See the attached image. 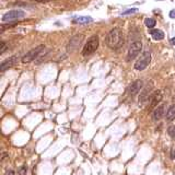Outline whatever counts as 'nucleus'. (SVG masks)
<instances>
[{
    "instance_id": "nucleus-6",
    "label": "nucleus",
    "mask_w": 175,
    "mask_h": 175,
    "mask_svg": "<svg viewBox=\"0 0 175 175\" xmlns=\"http://www.w3.org/2000/svg\"><path fill=\"white\" fill-rule=\"evenodd\" d=\"M141 48H142V43L140 41H137V42H134L131 45L129 46V49H128V55H127V60H132L137 57L139 53H140Z\"/></svg>"
},
{
    "instance_id": "nucleus-17",
    "label": "nucleus",
    "mask_w": 175,
    "mask_h": 175,
    "mask_svg": "<svg viewBox=\"0 0 175 175\" xmlns=\"http://www.w3.org/2000/svg\"><path fill=\"white\" fill-rule=\"evenodd\" d=\"M18 173H19V175H26V173H28V167H25V165L20 167L19 170H18Z\"/></svg>"
},
{
    "instance_id": "nucleus-2",
    "label": "nucleus",
    "mask_w": 175,
    "mask_h": 175,
    "mask_svg": "<svg viewBox=\"0 0 175 175\" xmlns=\"http://www.w3.org/2000/svg\"><path fill=\"white\" fill-rule=\"evenodd\" d=\"M98 47H99V37L96 35H93V36H91L89 38V41L84 45L83 49H82V55L83 56H89V55L93 54L98 49Z\"/></svg>"
},
{
    "instance_id": "nucleus-15",
    "label": "nucleus",
    "mask_w": 175,
    "mask_h": 175,
    "mask_svg": "<svg viewBox=\"0 0 175 175\" xmlns=\"http://www.w3.org/2000/svg\"><path fill=\"white\" fill-rule=\"evenodd\" d=\"M167 119L169 122H172L173 119H175V105H171L169 107L167 112Z\"/></svg>"
},
{
    "instance_id": "nucleus-20",
    "label": "nucleus",
    "mask_w": 175,
    "mask_h": 175,
    "mask_svg": "<svg viewBox=\"0 0 175 175\" xmlns=\"http://www.w3.org/2000/svg\"><path fill=\"white\" fill-rule=\"evenodd\" d=\"M169 134L175 139V127H171V128H170V129H169Z\"/></svg>"
},
{
    "instance_id": "nucleus-4",
    "label": "nucleus",
    "mask_w": 175,
    "mask_h": 175,
    "mask_svg": "<svg viewBox=\"0 0 175 175\" xmlns=\"http://www.w3.org/2000/svg\"><path fill=\"white\" fill-rule=\"evenodd\" d=\"M44 48H45V46L44 45H38L37 47H35V48H33L32 50H30L29 53H26L22 58V63H31V61L35 60V59H37V57L40 56L42 50H44Z\"/></svg>"
},
{
    "instance_id": "nucleus-19",
    "label": "nucleus",
    "mask_w": 175,
    "mask_h": 175,
    "mask_svg": "<svg viewBox=\"0 0 175 175\" xmlns=\"http://www.w3.org/2000/svg\"><path fill=\"white\" fill-rule=\"evenodd\" d=\"M7 50V44L5 43V42H1V54H3V53Z\"/></svg>"
},
{
    "instance_id": "nucleus-26",
    "label": "nucleus",
    "mask_w": 175,
    "mask_h": 175,
    "mask_svg": "<svg viewBox=\"0 0 175 175\" xmlns=\"http://www.w3.org/2000/svg\"><path fill=\"white\" fill-rule=\"evenodd\" d=\"M159 1H161V0H159Z\"/></svg>"
},
{
    "instance_id": "nucleus-10",
    "label": "nucleus",
    "mask_w": 175,
    "mask_h": 175,
    "mask_svg": "<svg viewBox=\"0 0 175 175\" xmlns=\"http://www.w3.org/2000/svg\"><path fill=\"white\" fill-rule=\"evenodd\" d=\"M17 60H18L17 56H12V57H10L9 59H7V60L2 61L1 66H0V71L5 72L6 70H8L9 68L13 67L15 65V63H17Z\"/></svg>"
},
{
    "instance_id": "nucleus-21",
    "label": "nucleus",
    "mask_w": 175,
    "mask_h": 175,
    "mask_svg": "<svg viewBox=\"0 0 175 175\" xmlns=\"http://www.w3.org/2000/svg\"><path fill=\"white\" fill-rule=\"evenodd\" d=\"M170 18L171 19H175V10H171L170 11Z\"/></svg>"
},
{
    "instance_id": "nucleus-3",
    "label": "nucleus",
    "mask_w": 175,
    "mask_h": 175,
    "mask_svg": "<svg viewBox=\"0 0 175 175\" xmlns=\"http://www.w3.org/2000/svg\"><path fill=\"white\" fill-rule=\"evenodd\" d=\"M150 61H151V54L149 52H144L141 54V56L137 59L135 63V69L138 71L144 70L147 67L149 66Z\"/></svg>"
},
{
    "instance_id": "nucleus-23",
    "label": "nucleus",
    "mask_w": 175,
    "mask_h": 175,
    "mask_svg": "<svg viewBox=\"0 0 175 175\" xmlns=\"http://www.w3.org/2000/svg\"><path fill=\"white\" fill-rule=\"evenodd\" d=\"M15 171H12V170H10V171H8L7 172V174L6 175H15Z\"/></svg>"
},
{
    "instance_id": "nucleus-5",
    "label": "nucleus",
    "mask_w": 175,
    "mask_h": 175,
    "mask_svg": "<svg viewBox=\"0 0 175 175\" xmlns=\"http://www.w3.org/2000/svg\"><path fill=\"white\" fill-rule=\"evenodd\" d=\"M83 40H84V36L82 34H77L75 35V36H72V37L69 40L68 44H67V50H68L69 53H72L75 52V50H77V49L80 47L81 44H82Z\"/></svg>"
},
{
    "instance_id": "nucleus-18",
    "label": "nucleus",
    "mask_w": 175,
    "mask_h": 175,
    "mask_svg": "<svg viewBox=\"0 0 175 175\" xmlns=\"http://www.w3.org/2000/svg\"><path fill=\"white\" fill-rule=\"evenodd\" d=\"M138 11L137 8H132V9H128V10H126V11H124L123 13H122V15H132V13H135V12Z\"/></svg>"
},
{
    "instance_id": "nucleus-11",
    "label": "nucleus",
    "mask_w": 175,
    "mask_h": 175,
    "mask_svg": "<svg viewBox=\"0 0 175 175\" xmlns=\"http://www.w3.org/2000/svg\"><path fill=\"white\" fill-rule=\"evenodd\" d=\"M164 109H165V106H164V105H160V106L155 107V109L153 111V114H152L153 121L158 122V121H160L161 118L163 117Z\"/></svg>"
},
{
    "instance_id": "nucleus-24",
    "label": "nucleus",
    "mask_w": 175,
    "mask_h": 175,
    "mask_svg": "<svg viewBox=\"0 0 175 175\" xmlns=\"http://www.w3.org/2000/svg\"><path fill=\"white\" fill-rule=\"evenodd\" d=\"M33 1H37V2H47L49 0H33Z\"/></svg>"
},
{
    "instance_id": "nucleus-12",
    "label": "nucleus",
    "mask_w": 175,
    "mask_h": 175,
    "mask_svg": "<svg viewBox=\"0 0 175 175\" xmlns=\"http://www.w3.org/2000/svg\"><path fill=\"white\" fill-rule=\"evenodd\" d=\"M150 91H151V86H148L146 89H144V91L140 93V96H139V104H142L146 103L147 101L150 99Z\"/></svg>"
},
{
    "instance_id": "nucleus-16",
    "label": "nucleus",
    "mask_w": 175,
    "mask_h": 175,
    "mask_svg": "<svg viewBox=\"0 0 175 175\" xmlns=\"http://www.w3.org/2000/svg\"><path fill=\"white\" fill-rule=\"evenodd\" d=\"M155 20L154 19H152V18H148V19H146L144 20V24H146L147 28H149V29H152L153 26H155Z\"/></svg>"
},
{
    "instance_id": "nucleus-9",
    "label": "nucleus",
    "mask_w": 175,
    "mask_h": 175,
    "mask_svg": "<svg viewBox=\"0 0 175 175\" xmlns=\"http://www.w3.org/2000/svg\"><path fill=\"white\" fill-rule=\"evenodd\" d=\"M162 100V93L161 91H155L153 92L152 94L150 95V99H149V102H150V109H153V107L158 106L159 102H161Z\"/></svg>"
},
{
    "instance_id": "nucleus-7",
    "label": "nucleus",
    "mask_w": 175,
    "mask_h": 175,
    "mask_svg": "<svg viewBox=\"0 0 175 175\" xmlns=\"http://www.w3.org/2000/svg\"><path fill=\"white\" fill-rule=\"evenodd\" d=\"M24 11L22 10H11V11L7 12L6 15H3L2 21L3 22H7V21H12V20H17V19H21V18L24 17Z\"/></svg>"
},
{
    "instance_id": "nucleus-8",
    "label": "nucleus",
    "mask_w": 175,
    "mask_h": 175,
    "mask_svg": "<svg viewBox=\"0 0 175 175\" xmlns=\"http://www.w3.org/2000/svg\"><path fill=\"white\" fill-rule=\"evenodd\" d=\"M142 88H144V82H142V80H136L135 82H132L129 88H128V93H129L131 96H135V95H137L138 93L141 91Z\"/></svg>"
},
{
    "instance_id": "nucleus-25",
    "label": "nucleus",
    "mask_w": 175,
    "mask_h": 175,
    "mask_svg": "<svg viewBox=\"0 0 175 175\" xmlns=\"http://www.w3.org/2000/svg\"><path fill=\"white\" fill-rule=\"evenodd\" d=\"M171 44H172V45H175V37H173L172 40H171Z\"/></svg>"
},
{
    "instance_id": "nucleus-1",
    "label": "nucleus",
    "mask_w": 175,
    "mask_h": 175,
    "mask_svg": "<svg viewBox=\"0 0 175 175\" xmlns=\"http://www.w3.org/2000/svg\"><path fill=\"white\" fill-rule=\"evenodd\" d=\"M105 43L109 48L112 49H117L122 47L124 44V37L121 30L117 29V28L111 30L107 33L106 37H105Z\"/></svg>"
},
{
    "instance_id": "nucleus-22",
    "label": "nucleus",
    "mask_w": 175,
    "mask_h": 175,
    "mask_svg": "<svg viewBox=\"0 0 175 175\" xmlns=\"http://www.w3.org/2000/svg\"><path fill=\"white\" fill-rule=\"evenodd\" d=\"M171 158L175 159V148H173L172 151H171Z\"/></svg>"
},
{
    "instance_id": "nucleus-14",
    "label": "nucleus",
    "mask_w": 175,
    "mask_h": 175,
    "mask_svg": "<svg viewBox=\"0 0 175 175\" xmlns=\"http://www.w3.org/2000/svg\"><path fill=\"white\" fill-rule=\"evenodd\" d=\"M93 21L91 17H78L75 19L73 22L75 23H79V24H88V23H91Z\"/></svg>"
},
{
    "instance_id": "nucleus-13",
    "label": "nucleus",
    "mask_w": 175,
    "mask_h": 175,
    "mask_svg": "<svg viewBox=\"0 0 175 175\" xmlns=\"http://www.w3.org/2000/svg\"><path fill=\"white\" fill-rule=\"evenodd\" d=\"M149 33L154 41H160L164 38V33L161 30H150Z\"/></svg>"
}]
</instances>
